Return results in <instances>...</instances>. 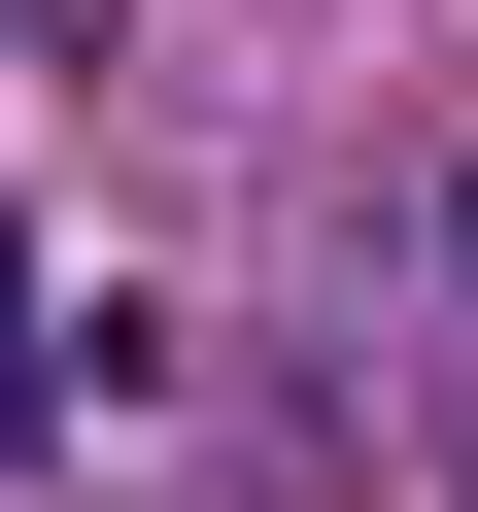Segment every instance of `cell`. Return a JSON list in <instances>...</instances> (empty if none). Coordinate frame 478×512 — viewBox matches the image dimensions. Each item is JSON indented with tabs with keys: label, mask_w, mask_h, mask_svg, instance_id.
I'll list each match as a JSON object with an SVG mask.
<instances>
[{
	"label": "cell",
	"mask_w": 478,
	"mask_h": 512,
	"mask_svg": "<svg viewBox=\"0 0 478 512\" xmlns=\"http://www.w3.org/2000/svg\"><path fill=\"white\" fill-rule=\"evenodd\" d=\"M410 274H444V308H478V137H444V171H410Z\"/></svg>",
	"instance_id": "6da1fadb"
}]
</instances>
